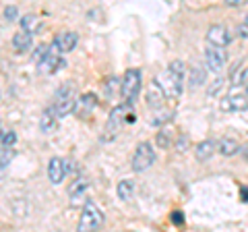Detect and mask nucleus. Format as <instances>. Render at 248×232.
Listing matches in <instances>:
<instances>
[{
  "label": "nucleus",
  "instance_id": "obj_7",
  "mask_svg": "<svg viewBox=\"0 0 248 232\" xmlns=\"http://www.w3.org/2000/svg\"><path fill=\"white\" fill-rule=\"evenodd\" d=\"M248 108V98L246 94H242V91L234 89L232 94L221 99V110H232V112H244Z\"/></svg>",
  "mask_w": 248,
  "mask_h": 232
},
{
  "label": "nucleus",
  "instance_id": "obj_35",
  "mask_svg": "<svg viewBox=\"0 0 248 232\" xmlns=\"http://www.w3.org/2000/svg\"><path fill=\"white\" fill-rule=\"evenodd\" d=\"M172 220H176V224H182V214H174Z\"/></svg>",
  "mask_w": 248,
  "mask_h": 232
},
{
  "label": "nucleus",
  "instance_id": "obj_28",
  "mask_svg": "<svg viewBox=\"0 0 248 232\" xmlns=\"http://www.w3.org/2000/svg\"><path fill=\"white\" fill-rule=\"evenodd\" d=\"M170 71L176 73L178 77H182V79H186V65L182 63V60H174V63H170Z\"/></svg>",
  "mask_w": 248,
  "mask_h": 232
},
{
  "label": "nucleus",
  "instance_id": "obj_2",
  "mask_svg": "<svg viewBox=\"0 0 248 232\" xmlns=\"http://www.w3.org/2000/svg\"><path fill=\"white\" fill-rule=\"evenodd\" d=\"M104 226V214L102 210L93 203V201H87L83 205L79 224H77V232H97Z\"/></svg>",
  "mask_w": 248,
  "mask_h": 232
},
{
  "label": "nucleus",
  "instance_id": "obj_34",
  "mask_svg": "<svg viewBox=\"0 0 248 232\" xmlns=\"http://www.w3.org/2000/svg\"><path fill=\"white\" fill-rule=\"evenodd\" d=\"M228 4L230 6H242L244 2H242V0H228Z\"/></svg>",
  "mask_w": 248,
  "mask_h": 232
},
{
  "label": "nucleus",
  "instance_id": "obj_24",
  "mask_svg": "<svg viewBox=\"0 0 248 232\" xmlns=\"http://www.w3.org/2000/svg\"><path fill=\"white\" fill-rule=\"evenodd\" d=\"M104 91H106L108 98H114L116 91H120V81H118V77H110V79H106Z\"/></svg>",
  "mask_w": 248,
  "mask_h": 232
},
{
  "label": "nucleus",
  "instance_id": "obj_36",
  "mask_svg": "<svg viewBox=\"0 0 248 232\" xmlns=\"http://www.w3.org/2000/svg\"><path fill=\"white\" fill-rule=\"evenodd\" d=\"M244 156H246V158H248V148H246V151H244Z\"/></svg>",
  "mask_w": 248,
  "mask_h": 232
},
{
  "label": "nucleus",
  "instance_id": "obj_4",
  "mask_svg": "<svg viewBox=\"0 0 248 232\" xmlns=\"http://www.w3.org/2000/svg\"><path fill=\"white\" fill-rule=\"evenodd\" d=\"M155 162V151H153V145L151 143H139L137 149L133 153V170L135 172H145V170H149Z\"/></svg>",
  "mask_w": 248,
  "mask_h": 232
},
{
  "label": "nucleus",
  "instance_id": "obj_22",
  "mask_svg": "<svg viewBox=\"0 0 248 232\" xmlns=\"http://www.w3.org/2000/svg\"><path fill=\"white\" fill-rule=\"evenodd\" d=\"M11 160H13V149L11 148H2V145H0V179L4 176L6 166H9Z\"/></svg>",
  "mask_w": 248,
  "mask_h": 232
},
{
  "label": "nucleus",
  "instance_id": "obj_5",
  "mask_svg": "<svg viewBox=\"0 0 248 232\" xmlns=\"http://www.w3.org/2000/svg\"><path fill=\"white\" fill-rule=\"evenodd\" d=\"M207 42H209V46H213V48H221L223 50L232 42L230 29L223 27V25H211L207 29Z\"/></svg>",
  "mask_w": 248,
  "mask_h": 232
},
{
  "label": "nucleus",
  "instance_id": "obj_3",
  "mask_svg": "<svg viewBox=\"0 0 248 232\" xmlns=\"http://www.w3.org/2000/svg\"><path fill=\"white\" fill-rule=\"evenodd\" d=\"M155 81L164 91L166 99H176L178 96L182 94V85H184V79L182 77H178L176 73H172L170 68H164L157 77H155Z\"/></svg>",
  "mask_w": 248,
  "mask_h": 232
},
{
  "label": "nucleus",
  "instance_id": "obj_23",
  "mask_svg": "<svg viewBox=\"0 0 248 232\" xmlns=\"http://www.w3.org/2000/svg\"><path fill=\"white\" fill-rule=\"evenodd\" d=\"M75 98V87L73 83H64L62 87L56 91V96H54V102H60V99H73Z\"/></svg>",
  "mask_w": 248,
  "mask_h": 232
},
{
  "label": "nucleus",
  "instance_id": "obj_13",
  "mask_svg": "<svg viewBox=\"0 0 248 232\" xmlns=\"http://www.w3.org/2000/svg\"><path fill=\"white\" fill-rule=\"evenodd\" d=\"M19 23H21V32H25L29 35L40 33L42 32V25H44L42 17H37V15H33V13H29V15H25V17H21Z\"/></svg>",
  "mask_w": 248,
  "mask_h": 232
},
{
  "label": "nucleus",
  "instance_id": "obj_18",
  "mask_svg": "<svg viewBox=\"0 0 248 232\" xmlns=\"http://www.w3.org/2000/svg\"><path fill=\"white\" fill-rule=\"evenodd\" d=\"M31 40H33V35H29L25 32H17L13 35V50L17 54H23L31 48Z\"/></svg>",
  "mask_w": 248,
  "mask_h": 232
},
{
  "label": "nucleus",
  "instance_id": "obj_33",
  "mask_svg": "<svg viewBox=\"0 0 248 232\" xmlns=\"http://www.w3.org/2000/svg\"><path fill=\"white\" fill-rule=\"evenodd\" d=\"M186 143H188V141H186V137H180V141H178V143H176V149H178V151H180V153H182V151L186 149Z\"/></svg>",
  "mask_w": 248,
  "mask_h": 232
},
{
  "label": "nucleus",
  "instance_id": "obj_17",
  "mask_svg": "<svg viewBox=\"0 0 248 232\" xmlns=\"http://www.w3.org/2000/svg\"><path fill=\"white\" fill-rule=\"evenodd\" d=\"M240 151V143L236 141V139H232V137H223L217 141V153H221V156H234V153Z\"/></svg>",
  "mask_w": 248,
  "mask_h": 232
},
{
  "label": "nucleus",
  "instance_id": "obj_11",
  "mask_svg": "<svg viewBox=\"0 0 248 232\" xmlns=\"http://www.w3.org/2000/svg\"><path fill=\"white\" fill-rule=\"evenodd\" d=\"M97 106V96L91 94V91H87V94H83L79 99H77V106H75V112L81 116V118H85V116H89L93 110H95Z\"/></svg>",
  "mask_w": 248,
  "mask_h": 232
},
{
  "label": "nucleus",
  "instance_id": "obj_37",
  "mask_svg": "<svg viewBox=\"0 0 248 232\" xmlns=\"http://www.w3.org/2000/svg\"><path fill=\"white\" fill-rule=\"evenodd\" d=\"M244 23H246V25H248V17H246V19H244Z\"/></svg>",
  "mask_w": 248,
  "mask_h": 232
},
{
  "label": "nucleus",
  "instance_id": "obj_20",
  "mask_svg": "<svg viewBox=\"0 0 248 232\" xmlns=\"http://www.w3.org/2000/svg\"><path fill=\"white\" fill-rule=\"evenodd\" d=\"M116 193H118V197L122 201H130L135 195V182L133 181H128V179H124L118 182V187H116Z\"/></svg>",
  "mask_w": 248,
  "mask_h": 232
},
{
  "label": "nucleus",
  "instance_id": "obj_12",
  "mask_svg": "<svg viewBox=\"0 0 248 232\" xmlns=\"http://www.w3.org/2000/svg\"><path fill=\"white\" fill-rule=\"evenodd\" d=\"M66 176V166H64V160L62 158H52L48 162V179L52 184H60Z\"/></svg>",
  "mask_w": 248,
  "mask_h": 232
},
{
  "label": "nucleus",
  "instance_id": "obj_26",
  "mask_svg": "<svg viewBox=\"0 0 248 232\" xmlns=\"http://www.w3.org/2000/svg\"><path fill=\"white\" fill-rule=\"evenodd\" d=\"M203 81H205V73H203V68L192 66V68H190V85H192V87H197V85H201Z\"/></svg>",
  "mask_w": 248,
  "mask_h": 232
},
{
  "label": "nucleus",
  "instance_id": "obj_10",
  "mask_svg": "<svg viewBox=\"0 0 248 232\" xmlns=\"http://www.w3.org/2000/svg\"><path fill=\"white\" fill-rule=\"evenodd\" d=\"M87 193H89V181L87 179H77V181H73L71 187H68V197H71L73 205L83 203V199L87 197Z\"/></svg>",
  "mask_w": 248,
  "mask_h": 232
},
{
  "label": "nucleus",
  "instance_id": "obj_21",
  "mask_svg": "<svg viewBox=\"0 0 248 232\" xmlns=\"http://www.w3.org/2000/svg\"><path fill=\"white\" fill-rule=\"evenodd\" d=\"M75 106H77V99H60V102H54V108H56V114L58 118H64L66 114L75 112Z\"/></svg>",
  "mask_w": 248,
  "mask_h": 232
},
{
  "label": "nucleus",
  "instance_id": "obj_31",
  "mask_svg": "<svg viewBox=\"0 0 248 232\" xmlns=\"http://www.w3.org/2000/svg\"><path fill=\"white\" fill-rule=\"evenodd\" d=\"M157 145L159 148H168L170 145V133L168 131H159L157 133Z\"/></svg>",
  "mask_w": 248,
  "mask_h": 232
},
{
  "label": "nucleus",
  "instance_id": "obj_32",
  "mask_svg": "<svg viewBox=\"0 0 248 232\" xmlns=\"http://www.w3.org/2000/svg\"><path fill=\"white\" fill-rule=\"evenodd\" d=\"M238 35H240V37H244V40L248 37V25H246V23H242V25H238Z\"/></svg>",
  "mask_w": 248,
  "mask_h": 232
},
{
  "label": "nucleus",
  "instance_id": "obj_1",
  "mask_svg": "<svg viewBox=\"0 0 248 232\" xmlns=\"http://www.w3.org/2000/svg\"><path fill=\"white\" fill-rule=\"evenodd\" d=\"M141 83H143L141 68H128V71L124 73V77L120 79V96L124 102H126V106H133L139 91H141Z\"/></svg>",
  "mask_w": 248,
  "mask_h": 232
},
{
  "label": "nucleus",
  "instance_id": "obj_15",
  "mask_svg": "<svg viewBox=\"0 0 248 232\" xmlns=\"http://www.w3.org/2000/svg\"><path fill=\"white\" fill-rule=\"evenodd\" d=\"M40 65V73H46V75H52V73H56V71H60L62 66H64V60H62L58 54H54V52H50L48 56H46L42 63H37Z\"/></svg>",
  "mask_w": 248,
  "mask_h": 232
},
{
  "label": "nucleus",
  "instance_id": "obj_8",
  "mask_svg": "<svg viewBox=\"0 0 248 232\" xmlns=\"http://www.w3.org/2000/svg\"><path fill=\"white\" fill-rule=\"evenodd\" d=\"M145 99H147V106L153 108V110H161V108H164L166 96H164V91H161V87L157 85V81H155V79H153L149 85H147Z\"/></svg>",
  "mask_w": 248,
  "mask_h": 232
},
{
  "label": "nucleus",
  "instance_id": "obj_27",
  "mask_svg": "<svg viewBox=\"0 0 248 232\" xmlns=\"http://www.w3.org/2000/svg\"><path fill=\"white\" fill-rule=\"evenodd\" d=\"M0 143H2V148H11L17 143V135H15V131H4L2 135H0Z\"/></svg>",
  "mask_w": 248,
  "mask_h": 232
},
{
  "label": "nucleus",
  "instance_id": "obj_16",
  "mask_svg": "<svg viewBox=\"0 0 248 232\" xmlns=\"http://www.w3.org/2000/svg\"><path fill=\"white\" fill-rule=\"evenodd\" d=\"M215 151H217V143L213 141V139H203V141L195 148V156H197L199 162H207Z\"/></svg>",
  "mask_w": 248,
  "mask_h": 232
},
{
  "label": "nucleus",
  "instance_id": "obj_6",
  "mask_svg": "<svg viewBox=\"0 0 248 232\" xmlns=\"http://www.w3.org/2000/svg\"><path fill=\"white\" fill-rule=\"evenodd\" d=\"M205 63H207L209 71L219 73L221 68L226 66L228 56H226V52H223L221 48H213V46H207V50H205Z\"/></svg>",
  "mask_w": 248,
  "mask_h": 232
},
{
  "label": "nucleus",
  "instance_id": "obj_19",
  "mask_svg": "<svg viewBox=\"0 0 248 232\" xmlns=\"http://www.w3.org/2000/svg\"><path fill=\"white\" fill-rule=\"evenodd\" d=\"M126 104H122V106H116L114 110H112V114H110V118H108V125H106V131L110 129V131H116L118 129L122 122H124V114H126Z\"/></svg>",
  "mask_w": 248,
  "mask_h": 232
},
{
  "label": "nucleus",
  "instance_id": "obj_38",
  "mask_svg": "<svg viewBox=\"0 0 248 232\" xmlns=\"http://www.w3.org/2000/svg\"><path fill=\"white\" fill-rule=\"evenodd\" d=\"M246 89H248V85H246Z\"/></svg>",
  "mask_w": 248,
  "mask_h": 232
},
{
  "label": "nucleus",
  "instance_id": "obj_9",
  "mask_svg": "<svg viewBox=\"0 0 248 232\" xmlns=\"http://www.w3.org/2000/svg\"><path fill=\"white\" fill-rule=\"evenodd\" d=\"M77 42H79V35L75 32H62L54 37V48L58 50V54H68L75 50Z\"/></svg>",
  "mask_w": 248,
  "mask_h": 232
},
{
  "label": "nucleus",
  "instance_id": "obj_14",
  "mask_svg": "<svg viewBox=\"0 0 248 232\" xmlns=\"http://www.w3.org/2000/svg\"><path fill=\"white\" fill-rule=\"evenodd\" d=\"M56 125H58V114H56V108H54V104H52L42 112L40 129L44 131V133H52V131L56 129Z\"/></svg>",
  "mask_w": 248,
  "mask_h": 232
},
{
  "label": "nucleus",
  "instance_id": "obj_30",
  "mask_svg": "<svg viewBox=\"0 0 248 232\" xmlns=\"http://www.w3.org/2000/svg\"><path fill=\"white\" fill-rule=\"evenodd\" d=\"M4 17H6V21H17V17H19V9H17L15 4L6 6V9H4Z\"/></svg>",
  "mask_w": 248,
  "mask_h": 232
},
{
  "label": "nucleus",
  "instance_id": "obj_25",
  "mask_svg": "<svg viewBox=\"0 0 248 232\" xmlns=\"http://www.w3.org/2000/svg\"><path fill=\"white\" fill-rule=\"evenodd\" d=\"M232 81L234 83H242V85H248V66H236V71H234V77H232Z\"/></svg>",
  "mask_w": 248,
  "mask_h": 232
},
{
  "label": "nucleus",
  "instance_id": "obj_29",
  "mask_svg": "<svg viewBox=\"0 0 248 232\" xmlns=\"http://www.w3.org/2000/svg\"><path fill=\"white\" fill-rule=\"evenodd\" d=\"M221 87H226V79H221V77H219V79H215V81L211 83V87L207 89V94H209V96H215Z\"/></svg>",
  "mask_w": 248,
  "mask_h": 232
}]
</instances>
